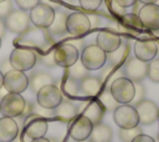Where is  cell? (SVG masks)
Instances as JSON below:
<instances>
[{"label": "cell", "instance_id": "obj_37", "mask_svg": "<svg viewBox=\"0 0 159 142\" xmlns=\"http://www.w3.org/2000/svg\"><path fill=\"white\" fill-rule=\"evenodd\" d=\"M40 61L47 66V67H53L56 65L55 62V57H53V49L47 51L46 54H40Z\"/></svg>", "mask_w": 159, "mask_h": 142}, {"label": "cell", "instance_id": "obj_27", "mask_svg": "<svg viewBox=\"0 0 159 142\" xmlns=\"http://www.w3.org/2000/svg\"><path fill=\"white\" fill-rule=\"evenodd\" d=\"M128 54H129V45H128V42L122 41L117 50L107 54V62L106 64H109L113 66H119L120 64L125 62Z\"/></svg>", "mask_w": 159, "mask_h": 142}, {"label": "cell", "instance_id": "obj_12", "mask_svg": "<svg viewBox=\"0 0 159 142\" xmlns=\"http://www.w3.org/2000/svg\"><path fill=\"white\" fill-rule=\"evenodd\" d=\"M147 71H148V62L142 61L135 56L127 59L122 69L123 76H125L133 82H140L144 77H147Z\"/></svg>", "mask_w": 159, "mask_h": 142}, {"label": "cell", "instance_id": "obj_24", "mask_svg": "<svg viewBox=\"0 0 159 142\" xmlns=\"http://www.w3.org/2000/svg\"><path fill=\"white\" fill-rule=\"evenodd\" d=\"M67 12L65 10H55V19L52 21V24L47 27L48 34L52 36V39H55L56 36H63L67 31H66V20H67Z\"/></svg>", "mask_w": 159, "mask_h": 142}, {"label": "cell", "instance_id": "obj_39", "mask_svg": "<svg viewBox=\"0 0 159 142\" xmlns=\"http://www.w3.org/2000/svg\"><path fill=\"white\" fill-rule=\"evenodd\" d=\"M12 9V2L11 0H5V1H1L0 2V17L4 19Z\"/></svg>", "mask_w": 159, "mask_h": 142}, {"label": "cell", "instance_id": "obj_43", "mask_svg": "<svg viewBox=\"0 0 159 142\" xmlns=\"http://www.w3.org/2000/svg\"><path fill=\"white\" fill-rule=\"evenodd\" d=\"M12 70V66H11V64H10V60L7 59V60H2L1 61V64H0V71L5 75L6 72H9V71H11Z\"/></svg>", "mask_w": 159, "mask_h": 142}, {"label": "cell", "instance_id": "obj_23", "mask_svg": "<svg viewBox=\"0 0 159 142\" xmlns=\"http://www.w3.org/2000/svg\"><path fill=\"white\" fill-rule=\"evenodd\" d=\"M77 113V106L68 100H62L61 103L56 108H53V118L62 122L72 121Z\"/></svg>", "mask_w": 159, "mask_h": 142}, {"label": "cell", "instance_id": "obj_46", "mask_svg": "<svg viewBox=\"0 0 159 142\" xmlns=\"http://www.w3.org/2000/svg\"><path fill=\"white\" fill-rule=\"evenodd\" d=\"M5 34H6V26H5V22H4V19L0 17V37H5Z\"/></svg>", "mask_w": 159, "mask_h": 142}, {"label": "cell", "instance_id": "obj_17", "mask_svg": "<svg viewBox=\"0 0 159 142\" xmlns=\"http://www.w3.org/2000/svg\"><path fill=\"white\" fill-rule=\"evenodd\" d=\"M77 112L80 115L87 117L93 125H97V123L102 122L106 110L99 103L98 100H87V101L82 102L80 107H77Z\"/></svg>", "mask_w": 159, "mask_h": 142}, {"label": "cell", "instance_id": "obj_21", "mask_svg": "<svg viewBox=\"0 0 159 142\" xmlns=\"http://www.w3.org/2000/svg\"><path fill=\"white\" fill-rule=\"evenodd\" d=\"M102 82L99 80V77L97 76H84L81 81H80V93L84 97L92 98L99 95V92L102 91Z\"/></svg>", "mask_w": 159, "mask_h": 142}, {"label": "cell", "instance_id": "obj_44", "mask_svg": "<svg viewBox=\"0 0 159 142\" xmlns=\"http://www.w3.org/2000/svg\"><path fill=\"white\" fill-rule=\"evenodd\" d=\"M68 42H70V44H72V45H73V46H75L80 52H81V51H82V49L84 47V41H83L82 39H76V37H75L73 40H71V41H68Z\"/></svg>", "mask_w": 159, "mask_h": 142}, {"label": "cell", "instance_id": "obj_36", "mask_svg": "<svg viewBox=\"0 0 159 142\" xmlns=\"http://www.w3.org/2000/svg\"><path fill=\"white\" fill-rule=\"evenodd\" d=\"M78 2L82 9L88 11H94L101 6L102 0H78Z\"/></svg>", "mask_w": 159, "mask_h": 142}, {"label": "cell", "instance_id": "obj_14", "mask_svg": "<svg viewBox=\"0 0 159 142\" xmlns=\"http://www.w3.org/2000/svg\"><path fill=\"white\" fill-rule=\"evenodd\" d=\"M2 86L9 92L21 93L29 87V77L26 76L25 72L12 69L11 71H9L4 75Z\"/></svg>", "mask_w": 159, "mask_h": 142}, {"label": "cell", "instance_id": "obj_8", "mask_svg": "<svg viewBox=\"0 0 159 142\" xmlns=\"http://www.w3.org/2000/svg\"><path fill=\"white\" fill-rule=\"evenodd\" d=\"M91 30V22L87 16V14L80 12V11H73L67 15L66 20V31L75 36H83Z\"/></svg>", "mask_w": 159, "mask_h": 142}, {"label": "cell", "instance_id": "obj_15", "mask_svg": "<svg viewBox=\"0 0 159 142\" xmlns=\"http://www.w3.org/2000/svg\"><path fill=\"white\" fill-rule=\"evenodd\" d=\"M47 120L32 113L29 117H26L25 120V126H24V132L25 136H27L29 138L34 140V138H40V137H45L46 132H47Z\"/></svg>", "mask_w": 159, "mask_h": 142}, {"label": "cell", "instance_id": "obj_35", "mask_svg": "<svg viewBox=\"0 0 159 142\" xmlns=\"http://www.w3.org/2000/svg\"><path fill=\"white\" fill-rule=\"evenodd\" d=\"M145 97V87L142 82H134V97L132 100V102L135 105L139 101L144 100Z\"/></svg>", "mask_w": 159, "mask_h": 142}, {"label": "cell", "instance_id": "obj_30", "mask_svg": "<svg viewBox=\"0 0 159 142\" xmlns=\"http://www.w3.org/2000/svg\"><path fill=\"white\" fill-rule=\"evenodd\" d=\"M61 92L72 98L80 96V81H76L70 76H65L61 82Z\"/></svg>", "mask_w": 159, "mask_h": 142}, {"label": "cell", "instance_id": "obj_50", "mask_svg": "<svg viewBox=\"0 0 159 142\" xmlns=\"http://www.w3.org/2000/svg\"><path fill=\"white\" fill-rule=\"evenodd\" d=\"M2 82H4V73L0 71V88L2 87Z\"/></svg>", "mask_w": 159, "mask_h": 142}, {"label": "cell", "instance_id": "obj_53", "mask_svg": "<svg viewBox=\"0 0 159 142\" xmlns=\"http://www.w3.org/2000/svg\"><path fill=\"white\" fill-rule=\"evenodd\" d=\"M1 1H5V0H0V2H1Z\"/></svg>", "mask_w": 159, "mask_h": 142}, {"label": "cell", "instance_id": "obj_4", "mask_svg": "<svg viewBox=\"0 0 159 142\" xmlns=\"http://www.w3.org/2000/svg\"><path fill=\"white\" fill-rule=\"evenodd\" d=\"M109 91L118 103H129L134 97V82L125 76H120L112 81Z\"/></svg>", "mask_w": 159, "mask_h": 142}, {"label": "cell", "instance_id": "obj_9", "mask_svg": "<svg viewBox=\"0 0 159 142\" xmlns=\"http://www.w3.org/2000/svg\"><path fill=\"white\" fill-rule=\"evenodd\" d=\"M53 57L57 66H61L63 69L70 67L80 59V51L70 42H62L58 44L53 49Z\"/></svg>", "mask_w": 159, "mask_h": 142}, {"label": "cell", "instance_id": "obj_31", "mask_svg": "<svg viewBox=\"0 0 159 142\" xmlns=\"http://www.w3.org/2000/svg\"><path fill=\"white\" fill-rule=\"evenodd\" d=\"M98 101H99V103L104 107V110H106V111H109V112H113V111L117 108V106H118V102L114 100V97L112 96V93H111V91H109L108 87H104V88L99 92V95H98Z\"/></svg>", "mask_w": 159, "mask_h": 142}, {"label": "cell", "instance_id": "obj_26", "mask_svg": "<svg viewBox=\"0 0 159 142\" xmlns=\"http://www.w3.org/2000/svg\"><path fill=\"white\" fill-rule=\"evenodd\" d=\"M112 137H113L112 128L108 125L99 122L97 125H93L92 132H91L88 138L92 142H111Z\"/></svg>", "mask_w": 159, "mask_h": 142}, {"label": "cell", "instance_id": "obj_51", "mask_svg": "<svg viewBox=\"0 0 159 142\" xmlns=\"http://www.w3.org/2000/svg\"><path fill=\"white\" fill-rule=\"evenodd\" d=\"M75 142H92L89 138H87V140H83V141H75Z\"/></svg>", "mask_w": 159, "mask_h": 142}, {"label": "cell", "instance_id": "obj_40", "mask_svg": "<svg viewBox=\"0 0 159 142\" xmlns=\"http://www.w3.org/2000/svg\"><path fill=\"white\" fill-rule=\"evenodd\" d=\"M111 10H112L114 14L119 15V16H123V15L125 14V9H124V7H122V6H119L114 0H112V1H111Z\"/></svg>", "mask_w": 159, "mask_h": 142}, {"label": "cell", "instance_id": "obj_48", "mask_svg": "<svg viewBox=\"0 0 159 142\" xmlns=\"http://www.w3.org/2000/svg\"><path fill=\"white\" fill-rule=\"evenodd\" d=\"M139 4H140V2L137 0V2H134V5L132 6V7H133V14H138V11H139V9H140V7H139Z\"/></svg>", "mask_w": 159, "mask_h": 142}, {"label": "cell", "instance_id": "obj_47", "mask_svg": "<svg viewBox=\"0 0 159 142\" xmlns=\"http://www.w3.org/2000/svg\"><path fill=\"white\" fill-rule=\"evenodd\" d=\"M30 142H51V140L50 138H46V137H40V138H34Z\"/></svg>", "mask_w": 159, "mask_h": 142}, {"label": "cell", "instance_id": "obj_41", "mask_svg": "<svg viewBox=\"0 0 159 142\" xmlns=\"http://www.w3.org/2000/svg\"><path fill=\"white\" fill-rule=\"evenodd\" d=\"M132 142H155V140L148 135H144V133H140L138 135L137 137H134L132 140Z\"/></svg>", "mask_w": 159, "mask_h": 142}, {"label": "cell", "instance_id": "obj_42", "mask_svg": "<svg viewBox=\"0 0 159 142\" xmlns=\"http://www.w3.org/2000/svg\"><path fill=\"white\" fill-rule=\"evenodd\" d=\"M87 16H88L89 22H91V29H96V27L99 26V24H101V19H99L98 15H96V14H91V15H87Z\"/></svg>", "mask_w": 159, "mask_h": 142}, {"label": "cell", "instance_id": "obj_6", "mask_svg": "<svg viewBox=\"0 0 159 142\" xmlns=\"http://www.w3.org/2000/svg\"><path fill=\"white\" fill-rule=\"evenodd\" d=\"M113 121L119 128H133L139 125L138 113L134 106L129 103L118 105L113 111Z\"/></svg>", "mask_w": 159, "mask_h": 142}, {"label": "cell", "instance_id": "obj_11", "mask_svg": "<svg viewBox=\"0 0 159 142\" xmlns=\"http://www.w3.org/2000/svg\"><path fill=\"white\" fill-rule=\"evenodd\" d=\"M4 22L6 26V30L14 32V34H22L30 27V15L19 9V10H11L5 17Z\"/></svg>", "mask_w": 159, "mask_h": 142}, {"label": "cell", "instance_id": "obj_16", "mask_svg": "<svg viewBox=\"0 0 159 142\" xmlns=\"http://www.w3.org/2000/svg\"><path fill=\"white\" fill-rule=\"evenodd\" d=\"M138 17L144 29L153 31L159 30V5L157 4H144L138 11Z\"/></svg>", "mask_w": 159, "mask_h": 142}, {"label": "cell", "instance_id": "obj_32", "mask_svg": "<svg viewBox=\"0 0 159 142\" xmlns=\"http://www.w3.org/2000/svg\"><path fill=\"white\" fill-rule=\"evenodd\" d=\"M87 75H88V70L82 65L81 61H76L73 65L67 67V76H70L76 81H81Z\"/></svg>", "mask_w": 159, "mask_h": 142}, {"label": "cell", "instance_id": "obj_19", "mask_svg": "<svg viewBox=\"0 0 159 142\" xmlns=\"http://www.w3.org/2000/svg\"><path fill=\"white\" fill-rule=\"evenodd\" d=\"M133 50H134V56L137 59L149 62L153 59H155L158 54V45L152 39H143V40H137L134 42Z\"/></svg>", "mask_w": 159, "mask_h": 142}, {"label": "cell", "instance_id": "obj_3", "mask_svg": "<svg viewBox=\"0 0 159 142\" xmlns=\"http://www.w3.org/2000/svg\"><path fill=\"white\" fill-rule=\"evenodd\" d=\"M80 61L88 71L102 69L107 62V54L94 44L87 45L80 52Z\"/></svg>", "mask_w": 159, "mask_h": 142}, {"label": "cell", "instance_id": "obj_28", "mask_svg": "<svg viewBox=\"0 0 159 142\" xmlns=\"http://www.w3.org/2000/svg\"><path fill=\"white\" fill-rule=\"evenodd\" d=\"M120 76H123L122 70H118L117 66L106 64V65L102 67L99 80H101V82H102V85H103L104 87H108V88H109V85L112 83V81L116 80V78H118V77H120Z\"/></svg>", "mask_w": 159, "mask_h": 142}, {"label": "cell", "instance_id": "obj_5", "mask_svg": "<svg viewBox=\"0 0 159 142\" xmlns=\"http://www.w3.org/2000/svg\"><path fill=\"white\" fill-rule=\"evenodd\" d=\"M26 105V100L21 96V93L9 92L0 100V112L5 117H17L22 115Z\"/></svg>", "mask_w": 159, "mask_h": 142}, {"label": "cell", "instance_id": "obj_18", "mask_svg": "<svg viewBox=\"0 0 159 142\" xmlns=\"http://www.w3.org/2000/svg\"><path fill=\"white\" fill-rule=\"evenodd\" d=\"M92 128H93V123L87 117L80 115L70 125L68 133L73 141H83L89 137Z\"/></svg>", "mask_w": 159, "mask_h": 142}, {"label": "cell", "instance_id": "obj_45", "mask_svg": "<svg viewBox=\"0 0 159 142\" xmlns=\"http://www.w3.org/2000/svg\"><path fill=\"white\" fill-rule=\"evenodd\" d=\"M119 6H122V7H130V6H133L134 5V2H137V0H114Z\"/></svg>", "mask_w": 159, "mask_h": 142}, {"label": "cell", "instance_id": "obj_25", "mask_svg": "<svg viewBox=\"0 0 159 142\" xmlns=\"http://www.w3.org/2000/svg\"><path fill=\"white\" fill-rule=\"evenodd\" d=\"M51 83H55V78L48 72H45V71L34 72L29 77V87L34 93H37L40 88Z\"/></svg>", "mask_w": 159, "mask_h": 142}, {"label": "cell", "instance_id": "obj_13", "mask_svg": "<svg viewBox=\"0 0 159 142\" xmlns=\"http://www.w3.org/2000/svg\"><path fill=\"white\" fill-rule=\"evenodd\" d=\"M135 111L138 113L139 123L144 126L153 125L159 118V107L152 100H142L134 105Z\"/></svg>", "mask_w": 159, "mask_h": 142}, {"label": "cell", "instance_id": "obj_2", "mask_svg": "<svg viewBox=\"0 0 159 142\" xmlns=\"http://www.w3.org/2000/svg\"><path fill=\"white\" fill-rule=\"evenodd\" d=\"M10 64L12 69L19 70V71H29L31 70L36 62H37V52L30 47H24V46H17L15 47L10 56H9Z\"/></svg>", "mask_w": 159, "mask_h": 142}, {"label": "cell", "instance_id": "obj_10", "mask_svg": "<svg viewBox=\"0 0 159 142\" xmlns=\"http://www.w3.org/2000/svg\"><path fill=\"white\" fill-rule=\"evenodd\" d=\"M29 15H30V21L32 22L34 26L47 29L55 19V9L47 4L39 2L35 7L30 10Z\"/></svg>", "mask_w": 159, "mask_h": 142}, {"label": "cell", "instance_id": "obj_1", "mask_svg": "<svg viewBox=\"0 0 159 142\" xmlns=\"http://www.w3.org/2000/svg\"><path fill=\"white\" fill-rule=\"evenodd\" d=\"M14 44L24 47H30L39 54H46L52 50L53 44L52 36L48 34L47 29H41L37 26H30L26 31L20 34V36L14 40Z\"/></svg>", "mask_w": 159, "mask_h": 142}, {"label": "cell", "instance_id": "obj_34", "mask_svg": "<svg viewBox=\"0 0 159 142\" xmlns=\"http://www.w3.org/2000/svg\"><path fill=\"white\" fill-rule=\"evenodd\" d=\"M147 77L150 81L159 83V59H153L152 61L148 62Z\"/></svg>", "mask_w": 159, "mask_h": 142}, {"label": "cell", "instance_id": "obj_49", "mask_svg": "<svg viewBox=\"0 0 159 142\" xmlns=\"http://www.w3.org/2000/svg\"><path fill=\"white\" fill-rule=\"evenodd\" d=\"M138 1L144 5V4H155L158 0H138Z\"/></svg>", "mask_w": 159, "mask_h": 142}, {"label": "cell", "instance_id": "obj_33", "mask_svg": "<svg viewBox=\"0 0 159 142\" xmlns=\"http://www.w3.org/2000/svg\"><path fill=\"white\" fill-rule=\"evenodd\" d=\"M140 133H143V130L138 125L133 128H120L119 132H118V136H119L122 142H132V140L134 137H137L138 135H140Z\"/></svg>", "mask_w": 159, "mask_h": 142}, {"label": "cell", "instance_id": "obj_22", "mask_svg": "<svg viewBox=\"0 0 159 142\" xmlns=\"http://www.w3.org/2000/svg\"><path fill=\"white\" fill-rule=\"evenodd\" d=\"M20 128L12 117L2 116L0 118V142H14L19 136Z\"/></svg>", "mask_w": 159, "mask_h": 142}, {"label": "cell", "instance_id": "obj_29", "mask_svg": "<svg viewBox=\"0 0 159 142\" xmlns=\"http://www.w3.org/2000/svg\"><path fill=\"white\" fill-rule=\"evenodd\" d=\"M143 29V25L138 17L137 14H124L122 16V25H119V30L120 31H125V32H133L135 30H140Z\"/></svg>", "mask_w": 159, "mask_h": 142}, {"label": "cell", "instance_id": "obj_7", "mask_svg": "<svg viewBox=\"0 0 159 142\" xmlns=\"http://www.w3.org/2000/svg\"><path fill=\"white\" fill-rule=\"evenodd\" d=\"M62 100H63L62 92H61V90L55 83L43 86L36 93V102H37V105H40V106H42L45 108H48V110L56 108L61 103Z\"/></svg>", "mask_w": 159, "mask_h": 142}, {"label": "cell", "instance_id": "obj_38", "mask_svg": "<svg viewBox=\"0 0 159 142\" xmlns=\"http://www.w3.org/2000/svg\"><path fill=\"white\" fill-rule=\"evenodd\" d=\"M15 2L21 10L27 11V10H31L32 7H35L40 2V0H15Z\"/></svg>", "mask_w": 159, "mask_h": 142}, {"label": "cell", "instance_id": "obj_20", "mask_svg": "<svg viewBox=\"0 0 159 142\" xmlns=\"http://www.w3.org/2000/svg\"><path fill=\"white\" fill-rule=\"evenodd\" d=\"M122 42L120 36L111 30H101L97 34V39H96V45H98L106 54L113 52L114 50H117L119 47Z\"/></svg>", "mask_w": 159, "mask_h": 142}, {"label": "cell", "instance_id": "obj_52", "mask_svg": "<svg viewBox=\"0 0 159 142\" xmlns=\"http://www.w3.org/2000/svg\"><path fill=\"white\" fill-rule=\"evenodd\" d=\"M0 47H1V37H0Z\"/></svg>", "mask_w": 159, "mask_h": 142}]
</instances>
